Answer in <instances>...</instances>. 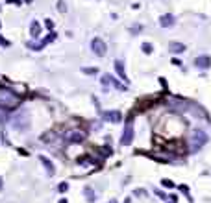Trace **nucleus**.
<instances>
[{
	"mask_svg": "<svg viewBox=\"0 0 211 203\" xmlns=\"http://www.w3.org/2000/svg\"><path fill=\"white\" fill-rule=\"evenodd\" d=\"M19 103H21V100H19L17 94H13V91H8V89L0 87V109L9 111V109L19 107Z\"/></svg>",
	"mask_w": 211,
	"mask_h": 203,
	"instance_id": "obj_1",
	"label": "nucleus"
},
{
	"mask_svg": "<svg viewBox=\"0 0 211 203\" xmlns=\"http://www.w3.org/2000/svg\"><path fill=\"white\" fill-rule=\"evenodd\" d=\"M11 126L15 127V129H19V131H24V129H28V126H30V118H28V113L26 111H21V113H17L13 118H11Z\"/></svg>",
	"mask_w": 211,
	"mask_h": 203,
	"instance_id": "obj_2",
	"label": "nucleus"
},
{
	"mask_svg": "<svg viewBox=\"0 0 211 203\" xmlns=\"http://www.w3.org/2000/svg\"><path fill=\"white\" fill-rule=\"evenodd\" d=\"M206 141H208L206 133H204V131H200V129H194V131L191 133V139H189L191 150H198V148H202V146L206 144Z\"/></svg>",
	"mask_w": 211,
	"mask_h": 203,
	"instance_id": "obj_3",
	"label": "nucleus"
},
{
	"mask_svg": "<svg viewBox=\"0 0 211 203\" xmlns=\"http://www.w3.org/2000/svg\"><path fill=\"white\" fill-rule=\"evenodd\" d=\"M133 141V126H131V120L126 124V127H124V133H122V139H121V144L122 146H130Z\"/></svg>",
	"mask_w": 211,
	"mask_h": 203,
	"instance_id": "obj_4",
	"label": "nucleus"
},
{
	"mask_svg": "<svg viewBox=\"0 0 211 203\" xmlns=\"http://www.w3.org/2000/svg\"><path fill=\"white\" fill-rule=\"evenodd\" d=\"M84 139H85V133L82 131V129H72V131L67 133V141L69 142L78 144V142H84Z\"/></svg>",
	"mask_w": 211,
	"mask_h": 203,
	"instance_id": "obj_5",
	"label": "nucleus"
},
{
	"mask_svg": "<svg viewBox=\"0 0 211 203\" xmlns=\"http://www.w3.org/2000/svg\"><path fill=\"white\" fill-rule=\"evenodd\" d=\"M91 48H93V52H95L96 56H100V57L104 56L106 50H107V48H106V42L102 39H95L93 42H91Z\"/></svg>",
	"mask_w": 211,
	"mask_h": 203,
	"instance_id": "obj_6",
	"label": "nucleus"
},
{
	"mask_svg": "<svg viewBox=\"0 0 211 203\" xmlns=\"http://www.w3.org/2000/svg\"><path fill=\"white\" fill-rule=\"evenodd\" d=\"M102 118L107 120V122L117 124V122H121V113H119V111H104V113H102Z\"/></svg>",
	"mask_w": 211,
	"mask_h": 203,
	"instance_id": "obj_7",
	"label": "nucleus"
},
{
	"mask_svg": "<svg viewBox=\"0 0 211 203\" xmlns=\"http://www.w3.org/2000/svg\"><path fill=\"white\" fill-rule=\"evenodd\" d=\"M39 161H41V164L43 166H44V170H46V174H48V177H52V176H54V164H52V162H50V159H48V157H39Z\"/></svg>",
	"mask_w": 211,
	"mask_h": 203,
	"instance_id": "obj_8",
	"label": "nucleus"
},
{
	"mask_svg": "<svg viewBox=\"0 0 211 203\" xmlns=\"http://www.w3.org/2000/svg\"><path fill=\"white\" fill-rule=\"evenodd\" d=\"M84 196L87 198V201L89 203H93L95 200H96V194H95V190H93L91 186H85L84 188Z\"/></svg>",
	"mask_w": 211,
	"mask_h": 203,
	"instance_id": "obj_9",
	"label": "nucleus"
},
{
	"mask_svg": "<svg viewBox=\"0 0 211 203\" xmlns=\"http://www.w3.org/2000/svg\"><path fill=\"white\" fill-rule=\"evenodd\" d=\"M115 68H117V72H119V76L126 80V72H124V67H122V61H115Z\"/></svg>",
	"mask_w": 211,
	"mask_h": 203,
	"instance_id": "obj_10",
	"label": "nucleus"
},
{
	"mask_svg": "<svg viewBox=\"0 0 211 203\" xmlns=\"http://www.w3.org/2000/svg\"><path fill=\"white\" fill-rule=\"evenodd\" d=\"M30 32H32V35H33V37H37V35L41 33V28H39V24H37V22H32V30H30Z\"/></svg>",
	"mask_w": 211,
	"mask_h": 203,
	"instance_id": "obj_11",
	"label": "nucleus"
},
{
	"mask_svg": "<svg viewBox=\"0 0 211 203\" xmlns=\"http://www.w3.org/2000/svg\"><path fill=\"white\" fill-rule=\"evenodd\" d=\"M196 65L198 67H209V59L208 57H200V59H196Z\"/></svg>",
	"mask_w": 211,
	"mask_h": 203,
	"instance_id": "obj_12",
	"label": "nucleus"
},
{
	"mask_svg": "<svg viewBox=\"0 0 211 203\" xmlns=\"http://www.w3.org/2000/svg\"><path fill=\"white\" fill-rule=\"evenodd\" d=\"M67 190H69V185H67V183H59V185H58V192H61V194H65V192H67Z\"/></svg>",
	"mask_w": 211,
	"mask_h": 203,
	"instance_id": "obj_13",
	"label": "nucleus"
},
{
	"mask_svg": "<svg viewBox=\"0 0 211 203\" xmlns=\"http://www.w3.org/2000/svg\"><path fill=\"white\" fill-rule=\"evenodd\" d=\"M82 72L89 74V76H93V74H96V72H98V68H95V67H89V68H82Z\"/></svg>",
	"mask_w": 211,
	"mask_h": 203,
	"instance_id": "obj_14",
	"label": "nucleus"
},
{
	"mask_svg": "<svg viewBox=\"0 0 211 203\" xmlns=\"http://www.w3.org/2000/svg\"><path fill=\"white\" fill-rule=\"evenodd\" d=\"M180 190H182V192H183V194H185V196H187V198L191 200V196H189V186H187V185H180Z\"/></svg>",
	"mask_w": 211,
	"mask_h": 203,
	"instance_id": "obj_15",
	"label": "nucleus"
},
{
	"mask_svg": "<svg viewBox=\"0 0 211 203\" xmlns=\"http://www.w3.org/2000/svg\"><path fill=\"white\" fill-rule=\"evenodd\" d=\"M161 185H163V186H167V188H174V183L170 181V179H163Z\"/></svg>",
	"mask_w": 211,
	"mask_h": 203,
	"instance_id": "obj_16",
	"label": "nucleus"
},
{
	"mask_svg": "<svg viewBox=\"0 0 211 203\" xmlns=\"http://www.w3.org/2000/svg\"><path fill=\"white\" fill-rule=\"evenodd\" d=\"M133 194H135V196H141V198H143V196H147V192H145L143 188H137V190H133Z\"/></svg>",
	"mask_w": 211,
	"mask_h": 203,
	"instance_id": "obj_17",
	"label": "nucleus"
},
{
	"mask_svg": "<svg viewBox=\"0 0 211 203\" xmlns=\"http://www.w3.org/2000/svg\"><path fill=\"white\" fill-rule=\"evenodd\" d=\"M156 196H159L161 200H167V194H165V192H161V190H156Z\"/></svg>",
	"mask_w": 211,
	"mask_h": 203,
	"instance_id": "obj_18",
	"label": "nucleus"
},
{
	"mask_svg": "<svg viewBox=\"0 0 211 203\" xmlns=\"http://www.w3.org/2000/svg\"><path fill=\"white\" fill-rule=\"evenodd\" d=\"M0 44H2V46H8L9 42H8V41H6V39H4V37H0Z\"/></svg>",
	"mask_w": 211,
	"mask_h": 203,
	"instance_id": "obj_19",
	"label": "nucleus"
},
{
	"mask_svg": "<svg viewBox=\"0 0 211 203\" xmlns=\"http://www.w3.org/2000/svg\"><path fill=\"white\" fill-rule=\"evenodd\" d=\"M143 50H145V52H152V46H150V44H145Z\"/></svg>",
	"mask_w": 211,
	"mask_h": 203,
	"instance_id": "obj_20",
	"label": "nucleus"
},
{
	"mask_svg": "<svg viewBox=\"0 0 211 203\" xmlns=\"http://www.w3.org/2000/svg\"><path fill=\"white\" fill-rule=\"evenodd\" d=\"M2 186H4V181H2V177H0V190H2Z\"/></svg>",
	"mask_w": 211,
	"mask_h": 203,
	"instance_id": "obj_21",
	"label": "nucleus"
},
{
	"mask_svg": "<svg viewBox=\"0 0 211 203\" xmlns=\"http://www.w3.org/2000/svg\"><path fill=\"white\" fill-rule=\"evenodd\" d=\"M59 203H67V200H59Z\"/></svg>",
	"mask_w": 211,
	"mask_h": 203,
	"instance_id": "obj_22",
	"label": "nucleus"
},
{
	"mask_svg": "<svg viewBox=\"0 0 211 203\" xmlns=\"http://www.w3.org/2000/svg\"><path fill=\"white\" fill-rule=\"evenodd\" d=\"M109 203H117V200H111V201H109Z\"/></svg>",
	"mask_w": 211,
	"mask_h": 203,
	"instance_id": "obj_23",
	"label": "nucleus"
},
{
	"mask_svg": "<svg viewBox=\"0 0 211 203\" xmlns=\"http://www.w3.org/2000/svg\"><path fill=\"white\" fill-rule=\"evenodd\" d=\"M126 203H131V200H130V198H128V200H126Z\"/></svg>",
	"mask_w": 211,
	"mask_h": 203,
	"instance_id": "obj_24",
	"label": "nucleus"
}]
</instances>
